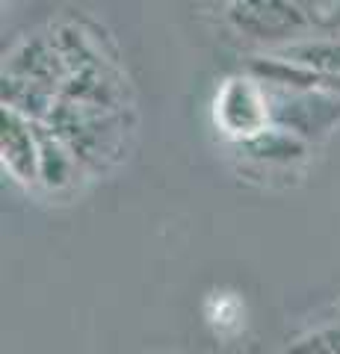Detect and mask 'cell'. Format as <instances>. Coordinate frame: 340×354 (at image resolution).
<instances>
[{
  "mask_svg": "<svg viewBox=\"0 0 340 354\" xmlns=\"http://www.w3.org/2000/svg\"><path fill=\"white\" fill-rule=\"evenodd\" d=\"M45 124L69 145L89 174H109L127 160L134 145L136 109L60 101Z\"/></svg>",
  "mask_w": 340,
  "mask_h": 354,
  "instance_id": "1",
  "label": "cell"
},
{
  "mask_svg": "<svg viewBox=\"0 0 340 354\" xmlns=\"http://www.w3.org/2000/svg\"><path fill=\"white\" fill-rule=\"evenodd\" d=\"M148 354H181V351H148Z\"/></svg>",
  "mask_w": 340,
  "mask_h": 354,
  "instance_id": "13",
  "label": "cell"
},
{
  "mask_svg": "<svg viewBox=\"0 0 340 354\" xmlns=\"http://www.w3.org/2000/svg\"><path fill=\"white\" fill-rule=\"evenodd\" d=\"M0 162L9 180L24 189H39V133L36 121L9 106H0Z\"/></svg>",
  "mask_w": 340,
  "mask_h": 354,
  "instance_id": "7",
  "label": "cell"
},
{
  "mask_svg": "<svg viewBox=\"0 0 340 354\" xmlns=\"http://www.w3.org/2000/svg\"><path fill=\"white\" fill-rule=\"evenodd\" d=\"M272 106V124L290 130L311 148L323 145L340 127V95L320 88H287L263 83Z\"/></svg>",
  "mask_w": 340,
  "mask_h": 354,
  "instance_id": "6",
  "label": "cell"
},
{
  "mask_svg": "<svg viewBox=\"0 0 340 354\" xmlns=\"http://www.w3.org/2000/svg\"><path fill=\"white\" fill-rule=\"evenodd\" d=\"M211 118L225 145H240L260 136L263 130L272 127L267 88L246 68L222 77L211 101Z\"/></svg>",
  "mask_w": 340,
  "mask_h": 354,
  "instance_id": "5",
  "label": "cell"
},
{
  "mask_svg": "<svg viewBox=\"0 0 340 354\" xmlns=\"http://www.w3.org/2000/svg\"><path fill=\"white\" fill-rule=\"evenodd\" d=\"M202 316H204V325L211 328L219 339L231 342L246 330V298L237 290L216 286V290L204 295Z\"/></svg>",
  "mask_w": 340,
  "mask_h": 354,
  "instance_id": "10",
  "label": "cell"
},
{
  "mask_svg": "<svg viewBox=\"0 0 340 354\" xmlns=\"http://www.w3.org/2000/svg\"><path fill=\"white\" fill-rule=\"evenodd\" d=\"M225 27L255 53H276L320 36V3L299 0H234L222 6Z\"/></svg>",
  "mask_w": 340,
  "mask_h": 354,
  "instance_id": "3",
  "label": "cell"
},
{
  "mask_svg": "<svg viewBox=\"0 0 340 354\" xmlns=\"http://www.w3.org/2000/svg\"><path fill=\"white\" fill-rule=\"evenodd\" d=\"M65 80V62L53 44L48 27L33 30L30 36L12 44L3 59V106L15 109L30 121H48L60 104Z\"/></svg>",
  "mask_w": 340,
  "mask_h": 354,
  "instance_id": "2",
  "label": "cell"
},
{
  "mask_svg": "<svg viewBox=\"0 0 340 354\" xmlns=\"http://www.w3.org/2000/svg\"><path fill=\"white\" fill-rule=\"evenodd\" d=\"M269 57L314 71L340 95V36H314L299 44H290V48H281Z\"/></svg>",
  "mask_w": 340,
  "mask_h": 354,
  "instance_id": "9",
  "label": "cell"
},
{
  "mask_svg": "<svg viewBox=\"0 0 340 354\" xmlns=\"http://www.w3.org/2000/svg\"><path fill=\"white\" fill-rule=\"evenodd\" d=\"M320 36H340V3H320Z\"/></svg>",
  "mask_w": 340,
  "mask_h": 354,
  "instance_id": "12",
  "label": "cell"
},
{
  "mask_svg": "<svg viewBox=\"0 0 340 354\" xmlns=\"http://www.w3.org/2000/svg\"><path fill=\"white\" fill-rule=\"evenodd\" d=\"M337 310H340V304H337Z\"/></svg>",
  "mask_w": 340,
  "mask_h": 354,
  "instance_id": "14",
  "label": "cell"
},
{
  "mask_svg": "<svg viewBox=\"0 0 340 354\" xmlns=\"http://www.w3.org/2000/svg\"><path fill=\"white\" fill-rule=\"evenodd\" d=\"M225 148L234 174L258 189H290V186L302 183L305 169L314 157V148L308 142L276 124L255 139Z\"/></svg>",
  "mask_w": 340,
  "mask_h": 354,
  "instance_id": "4",
  "label": "cell"
},
{
  "mask_svg": "<svg viewBox=\"0 0 340 354\" xmlns=\"http://www.w3.org/2000/svg\"><path fill=\"white\" fill-rule=\"evenodd\" d=\"M284 354H340V319L316 325L290 339Z\"/></svg>",
  "mask_w": 340,
  "mask_h": 354,
  "instance_id": "11",
  "label": "cell"
},
{
  "mask_svg": "<svg viewBox=\"0 0 340 354\" xmlns=\"http://www.w3.org/2000/svg\"><path fill=\"white\" fill-rule=\"evenodd\" d=\"M39 133V192L51 198H69L83 186L89 171L69 151V145L53 133L45 121H36Z\"/></svg>",
  "mask_w": 340,
  "mask_h": 354,
  "instance_id": "8",
  "label": "cell"
}]
</instances>
